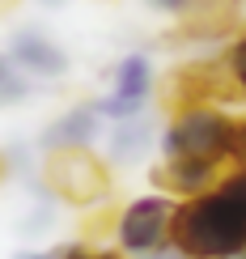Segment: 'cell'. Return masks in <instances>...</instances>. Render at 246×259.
Masks as SVG:
<instances>
[{"instance_id":"6da1fadb","label":"cell","mask_w":246,"mask_h":259,"mask_svg":"<svg viewBox=\"0 0 246 259\" xmlns=\"http://www.w3.org/2000/svg\"><path fill=\"white\" fill-rule=\"evenodd\" d=\"M170 246L183 259H242L246 255V175L229 170L204 196L178 200Z\"/></svg>"},{"instance_id":"7a4b0ae2","label":"cell","mask_w":246,"mask_h":259,"mask_svg":"<svg viewBox=\"0 0 246 259\" xmlns=\"http://www.w3.org/2000/svg\"><path fill=\"white\" fill-rule=\"evenodd\" d=\"M229 149H233V115L225 106H183L170 111V123L162 127V157H200L217 161L229 170Z\"/></svg>"},{"instance_id":"3957f363","label":"cell","mask_w":246,"mask_h":259,"mask_svg":"<svg viewBox=\"0 0 246 259\" xmlns=\"http://www.w3.org/2000/svg\"><path fill=\"white\" fill-rule=\"evenodd\" d=\"M42 183L60 204L72 208H98L111 196V161L93 149H56L42 161Z\"/></svg>"},{"instance_id":"277c9868","label":"cell","mask_w":246,"mask_h":259,"mask_svg":"<svg viewBox=\"0 0 246 259\" xmlns=\"http://www.w3.org/2000/svg\"><path fill=\"white\" fill-rule=\"evenodd\" d=\"M174 208L178 200L166 196V191H149V196L127 200L119 212H115V251L127 259H140L170 246V225H174Z\"/></svg>"},{"instance_id":"5b68a950","label":"cell","mask_w":246,"mask_h":259,"mask_svg":"<svg viewBox=\"0 0 246 259\" xmlns=\"http://www.w3.org/2000/svg\"><path fill=\"white\" fill-rule=\"evenodd\" d=\"M162 98H166L170 111H183V106H200V102L229 106V102H238L242 94H238V85H233V77H229L225 60L212 56V60H187V64H178V68L166 77Z\"/></svg>"},{"instance_id":"8992f818","label":"cell","mask_w":246,"mask_h":259,"mask_svg":"<svg viewBox=\"0 0 246 259\" xmlns=\"http://www.w3.org/2000/svg\"><path fill=\"white\" fill-rule=\"evenodd\" d=\"M153 90H157L153 60H149L144 51H127V56L111 68V94L98 98V115H102V119H111V123L136 119V115H144Z\"/></svg>"},{"instance_id":"52a82bcc","label":"cell","mask_w":246,"mask_h":259,"mask_svg":"<svg viewBox=\"0 0 246 259\" xmlns=\"http://www.w3.org/2000/svg\"><path fill=\"white\" fill-rule=\"evenodd\" d=\"M5 56L13 60L30 81H56V77H64V72H68V51H64L60 42L47 34V30H34V26L13 30V38H9V51H5Z\"/></svg>"},{"instance_id":"ba28073f","label":"cell","mask_w":246,"mask_h":259,"mask_svg":"<svg viewBox=\"0 0 246 259\" xmlns=\"http://www.w3.org/2000/svg\"><path fill=\"white\" fill-rule=\"evenodd\" d=\"M229 170L217 166V161H200V157H162L153 166V187L166 191L174 200H191V196H204L208 187H217Z\"/></svg>"},{"instance_id":"9c48e42d","label":"cell","mask_w":246,"mask_h":259,"mask_svg":"<svg viewBox=\"0 0 246 259\" xmlns=\"http://www.w3.org/2000/svg\"><path fill=\"white\" fill-rule=\"evenodd\" d=\"M102 132V115H98V102H77L68 106L64 115H56L38 136V149L42 153H56V149H93V140Z\"/></svg>"},{"instance_id":"30bf717a","label":"cell","mask_w":246,"mask_h":259,"mask_svg":"<svg viewBox=\"0 0 246 259\" xmlns=\"http://www.w3.org/2000/svg\"><path fill=\"white\" fill-rule=\"evenodd\" d=\"M149 145H153V123H149L144 115H136V119H119L111 127L102 157L111 161V166H132V161H140L149 153Z\"/></svg>"},{"instance_id":"8fae6325","label":"cell","mask_w":246,"mask_h":259,"mask_svg":"<svg viewBox=\"0 0 246 259\" xmlns=\"http://www.w3.org/2000/svg\"><path fill=\"white\" fill-rule=\"evenodd\" d=\"M30 94V77L9 56H0V106H13Z\"/></svg>"},{"instance_id":"7c38bea8","label":"cell","mask_w":246,"mask_h":259,"mask_svg":"<svg viewBox=\"0 0 246 259\" xmlns=\"http://www.w3.org/2000/svg\"><path fill=\"white\" fill-rule=\"evenodd\" d=\"M221 60H225V68H229L233 85H238V94L246 98V34H233L225 42V51H221Z\"/></svg>"},{"instance_id":"4fadbf2b","label":"cell","mask_w":246,"mask_h":259,"mask_svg":"<svg viewBox=\"0 0 246 259\" xmlns=\"http://www.w3.org/2000/svg\"><path fill=\"white\" fill-rule=\"evenodd\" d=\"M229 170H246V115L233 119V149H229Z\"/></svg>"},{"instance_id":"5bb4252c","label":"cell","mask_w":246,"mask_h":259,"mask_svg":"<svg viewBox=\"0 0 246 259\" xmlns=\"http://www.w3.org/2000/svg\"><path fill=\"white\" fill-rule=\"evenodd\" d=\"M64 259H127L119 251H102V246H64Z\"/></svg>"},{"instance_id":"9a60e30c","label":"cell","mask_w":246,"mask_h":259,"mask_svg":"<svg viewBox=\"0 0 246 259\" xmlns=\"http://www.w3.org/2000/svg\"><path fill=\"white\" fill-rule=\"evenodd\" d=\"M13 259H64V246L60 251H17Z\"/></svg>"},{"instance_id":"2e32d148","label":"cell","mask_w":246,"mask_h":259,"mask_svg":"<svg viewBox=\"0 0 246 259\" xmlns=\"http://www.w3.org/2000/svg\"><path fill=\"white\" fill-rule=\"evenodd\" d=\"M17 5H21V0H0V17H5V13H13Z\"/></svg>"},{"instance_id":"e0dca14e","label":"cell","mask_w":246,"mask_h":259,"mask_svg":"<svg viewBox=\"0 0 246 259\" xmlns=\"http://www.w3.org/2000/svg\"><path fill=\"white\" fill-rule=\"evenodd\" d=\"M42 9H60V5H68V0H38Z\"/></svg>"},{"instance_id":"ac0fdd59","label":"cell","mask_w":246,"mask_h":259,"mask_svg":"<svg viewBox=\"0 0 246 259\" xmlns=\"http://www.w3.org/2000/svg\"><path fill=\"white\" fill-rule=\"evenodd\" d=\"M242 175H246V170H242Z\"/></svg>"}]
</instances>
